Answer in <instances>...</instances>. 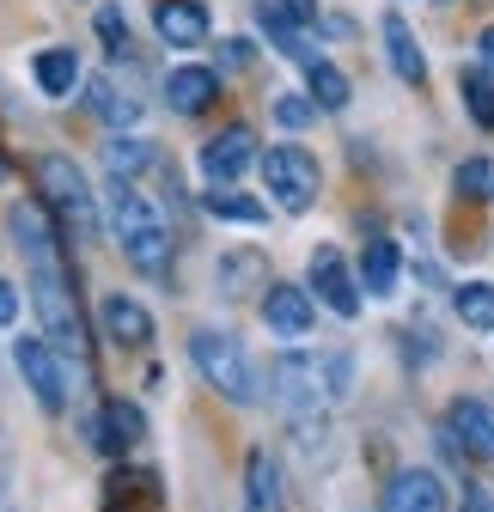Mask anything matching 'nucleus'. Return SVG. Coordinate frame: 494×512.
Here are the masks:
<instances>
[{"label":"nucleus","instance_id":"nucleus-3","mask_svg":"<svg viewBox=\"0 0 494 512\" xmlns=\"http://www.w3.org/2000/svg\"><path fill=\"white\" fill-rule=\"evenodd\" d=\"M348 391V360H324V354H281L275 360V403L305 415V421H318L324 403H336Z\"/></svg>","mask_w":494,"mask_h":512},{"label":"nucleus","instance_id":"nucleus-26","mask_svg":"<svg viewBox=\"0 0 494 512\" xmlns=\"http://www.w3.org/2000/svg\"><path fill=\"white\" fill-rule=\"evenodd\" d=\"M458 86H464V110H470L482 128H494V80H488L482 68H464V80H458Z\"/></svg>","mask_w":494,"mask_h":512},{"label":"nucleus","instance_id":"nucleus-31","mask_svg":"<svg viewBox=\"0 0 494 512\" xmlns=\"http://www.w3.org/2000/svg\"><path fill=\"white\" fill-rule=\"evenodd\" d=\"M275 116H281L287 128H305V122L318 116V104H305V98H281V104H275Z\"/></svg>","mask_w":494,"mask_h":512},{"label":"nucleus","instance_id":"nucleus-21","mask_svg":"<svg viewBox=\"0 0 494 512\" xmlns=\"http://www.w3.org/2000/svg\"><path fill=\"white\" fill-rule=\"evenodd\" d=\"M305 86H312V104L318 110H342L348 104V74L336 68V61H305Z\"/></svg>","mask_w":494,"mask_h":512},{"label":"nucleus","instance_id":"nucleus-12","mask_svg":"<svg viewBox=\"0 0 494 512\" xmlns=\"http://www.w3.org/2000/svg\"><path fill=\"white\" fill-rule=\"evenodd\" d=\"M98 324H104V336H110L116 348H147V342H153V317H147V305H135L129 293H104V299H98Z\"/></svg>","mask_w":494,"mask_h":512},{"label":"nucleus","instance_id":"nucleus-11","mask_svg":"<svg viewBox=\"0 0 494 512\" xmlns=\"http://www.w3.org/2000/svg\"><path fill=\"white\" fill-rule=\"evenodd\" d=\"M385 512H452V500L434 470H397L385 488Z\"/></svg>","mask_w":494,"mask_h":512},{"label":"nucleus","instance_id":"nucleus-32","mask_svg":"<svg viewBox=\"0 0 494 512\" xmlns=\"http://www.w3.org/2000/svg\"><path fill=\"white\" fill-rule=\"evenodd\" d=\"M0 324H19V287L0 281Z\"/></svg>","mask_w":494,"mask_h":512},{"label":"nucleus","instance_id":"nucleus-22","mask_svg":"<svg viewBox=\"0 0 494 512\" xmlns=\"http://www.w3.org/2000/svg\"><path fill=\"white\" fill-rule=\"evenodd\" d=\"M257 19H263V31L281 43V55H293V61H318V49H312V37L299 31V19H287L281 7H263Z\"/></svg>","mask_w":494,"mask_h":512},{"label":"nucleus","instance_id":"nucleus-16","mask_svg":"<svg viewBox=\"0 0 494 512\" xmlns=\"http://www.w3.org/2000/svg\"><path fill=\"white\" fill-rule=\"evenodd\" d=\"M385 49H391V68H397L403 86H427V55H421V43H415L403 13H385Z\"/></svg>","mask_w":494,"mask_h":512},{"label":"nucleus","instance_id":"nucleus-27","mask_svg":"<svg viewBox=\"0 0 494 512\" xmlns=\"http://www.w3.org/2000/svg\"><path fill=\"white\" fill-rule=\"evenodd\" d=\"M147 165H153V147H147V141H135V135H129V141H122V135L110 141V171H116V177H135V171H147Z\"/></svg>","mask_w":494,"mask_h":512},{"label":"nucleus","instance_id":"nucleus-5","mask_svg":"<svg viewBox=\"0 0 494 512\" xmlns=\"http://www.w3.org/2000/svg\"><path fill=\"white\" fill-rule=\"evenodd\" d=\"M37 189L49 196V208L74 226V238H80V244H92V238H98V208H92L86 171H80L68 153H43V159H37Z\"/></svg>","mask_w":494,"mask_h":512},{"label":"nucleus","instance_id":"nucleus-25","mask_svg":"<svg viewBox=\"0 0 494 512\" xmlns=\"http://www.w3.org/2000/svg\"><path fill=\"white\" fill-rule=\"evenodd\" d=\"M208 214H214V220H238V226H263V220H269V208L251 202V196H238V189H214V196H208Z\"/></svg>","mask_w":494,"mask_h":512},{"label":"nucleus","instance_id":"nucleus-30","mask_svg":"<svg viewBox=\"0 0 494 512\" xmlns=\"http://www.w3.org/2000/svg\"><path fill=\"white\" fill-rule=\"evenodd\" d=\"M98 37H104V43L122 55V49H129V19H122L116 7H104V13H98Z\"/></svg>","mask_w":494,"mask_h":512},{"label":"nucleus","instance_id":"nucleus-24","mask_svg":"<svg viewBox=\"0 0 494 512\" xmlns=\"http://www.w3.org/2000/svg\"><path fill=\"white\" fill-rule=\"evenodd\" d=\"M452 305H458V317H464V330H494V287H488V281H464V287L452 293Z\"/></svg>","mask_w":494,"mask_h":512},{"label":"nucleus","instance_id":"nucleus-17","mask_svg":"<svg viewBox=\"0 0 494 512\" xmlns=\"http://www.w3.org/2000/svg\"><path fill=\"white\" fill-rule=\"evenodd\" d=\"M397 275H403V256H397L391 238H373V244L360 250V287H366V299H391Z\"/></svg>","mask_w":494,"mask_h":512},{"label":"nucleus","instance_id":"nucleus-14","mask_svg":"<svg viewBox=\"0 0 494 512\" xmlns=\"http://www.w3.org/2000/svg\"><path fill=\"white\" fill-rule=\"evenodd\" d=\"M446 433L464 445L470 458H494V403L458 397V403H452V415H446Z\"/></svg>","mask_w":494,"mask_h":512},{"label":"nucleus","instance_id":"nucleus-13","mask_svg":"<svg viewBox=\"0 0 494 512\" xmlns=\"http://www.w3.org/2000/svg\"><path fill=\"white\" fill-rule=\"evenodd\" d=\"M153 25H159V37L171 49H202L208 43V7H202V0H159Z\"/></svg>","mask_w":494,"mask_h":512},{"label":"nucleus","instance_id":"nucleus-9","mask_svg":"<svg viewBox=\"0 0 494 512\" xmlns=\"http://www.w3.org/2000/svg\"><path fill=\"white\" fill-rule=\"evenodd\" d=\"M251 159H257V135H251L244 122H232V128H220V135L202 147V177H208L214 189H232V177L251 165Z\"/></svg>","mask_w":494,"mask_h":512},{"label":"nucleus","instance_id":"nucleus-29","mask_svg":"<svg viewBox=\"0 0 494 512\" xmlns=\"http://www.w3.org/2000/svg\"><path fill=\"white\" fill-rule=\"evenodd\" d=\"M92 110L104 116V122H135V98H116V86H92Z\"/></svg>","mask_w":494,"mask_h":512},{"label":"nucleus","instance_id":"nucleus-6","mask_svg":"<svg viewBox=\"0 0 494 512\" xmlns=\"http://www.w3.org/2000/svg\"><path fill=\"white\" fill-rule=\"evenodd\" d=\"M263 177H269V196H275L287 214H305V208L318 202V183H324L318 159L305 153V147H269Z\"/></svg>","mask_w":494,"mask_h":512},{"label":"nucleus","instance_id":"nucleus-35","mask_svg":"<svg viewBox=\"0 0 494 512\" xmlns=\"http://www.w3.org/2000/svg\"><path fill=\"white\" fill-rule=\"evenodd\" d=\"M482 61L494 68V31H482Z\"/></svg>","mask_w":494,"mask_h":512},{"label":"nucleus","instance_id":"nucleus-36","mask_svg":"<svg viewBox=\"0 0 494 512\" xmlns=\"http://www.w3.org/2000/svg\"><path fill=\"white\" fill-rule=\"evenodd\" d=\"M0 183H7V159H0Z\"/></svg>","mask_w":494,"mask_h":512},{"label":"nucleus","instance_id":"nucleus-19","mask_svg":"<svg viewBox=\"0 0 494 512\" xmlns=\"http://www.w3.org/2000/svg\"><path fill=\"white\" fill-rule=\"evenodd\" d=\"M92 433H98L104 452L116 458V452H129V445L147 433V421H141V409H135V403H122V397H116V403H104V415H98V427H92Z\"/></svg>","mask_w":494,"mask_h":512},{"label":"nucleus","instance_id":"nucleus-18","mask_svg":"<svg viewBox=\"0 0 494 512\" xmlns=\"http://www.w3.org/2000/svg\"><path fill=\"white\" fill-rule=\"evenodd\" d=\"M244 512H287L281 506V470H275V458L263 445L244 458Z\"/></svg>","mask_w":494,"mask_h":512},{"label":"nucleus","instance_id":"nucleus-23","mask_svg":"<svg viewBox=\"0 0 494 512\" xmlns=\"http://www.w3.org/2000/svg\"><path fill=\"white\" fill-rule=\"evenodd\" d=\"M220 293H269L263 287V256H251V250H238V256H226L220 263Z\"/></svg>","mask_w":494,"mask_h":512},{"label":"nucleus","instance_id":"nucleus-1","mask_svg":"<svg viewBox=\"0 0 494 512\" xmlns=\"http://www.w3.org/2000/svg\"><path fill=\"white\" fill-rule=\"evenodd\" d=\"M13 238L31 263V305L43 317V336L61 348V354H86V324H80V305H74V281L61 269V232L49 226V214L37 202H19L13 208Z\"/></svg>","mask_w":494,"mask_h":512},{"label":"nucleus","instance_id":"nucleus-33","mask_svg":"<svg viewBox=\"0 0 494 512\" xmlns=\"http://www.w3.org/2000/svg\"><path fill=\"white\" fill-rule=\"evenodd\" d=\"M281 13L305 25V19H318V0H281Z\"/></svg>","mask_w":494,"mask_h":512},{"label":"nucleus","instance_id":"nucleus-7","mask_svg":"<svg viewBox=\"0 0 494 512\" xmlns=\"http://www.w3.org/2000/svg\"><path fill=\"white\" fill-rule=\"evenodd\" d=\"M13 360H19L25 384L37 391V403H43L49 415L68 403V372H61V360H55V342H49V336H25V342H13Z\"/></svg>","mask_w":494,"mask_h":512},{"label":"nucleus","instance_id":"nucleus-2","mask_svg":"<svg viewBox=\"0 0 494 512\" xmlns=\"http://www.w3.org/2000/svg\"><path fill=\"white\" fill-rule=\"evenodd\" d=\"M104 196H110V232H116L122 256H129L141 275H165V269H171V238H165L153 202L135 189V177H116V171H110V189H104Z\"/></svg>","mask_w":494,"mask_h":512},{"label":"nucleus","instance_id":"nucleus-20","mask_svg":"<svg viewBox=\"0 0 494 512\" xmlns=\"http://www.w3.org/2000/svg\"><path fill=\"white\" fill-rule=\"evenodd\" d=\"M31 74H37V86L49 98H74V86H80V55L74 49H43Z\"/></svg>","mask_w":494,"mask_h":512},{"label":"nucleus","instance_id":"nucleus-4","mask_svg":"<svg viewBox=\"0 0 494 512\" xmlns=\"http://www.w3.org/2000/svg\"><path fill=\"white\" fill-rule=\"evenodd\" d=\"M190 354H196V372L214 384L226 403H238V409L257 403V372H251V360H244L238 336H226V330H196V336H190Z\"/></svg>","mask_w":494,"mask_h":512},{"label":"nucleus","instance_id":"nucleus-8","mask_svg":"<svg viewBox=\"0 0 494 512\" xmlns=\"http://www.w3.org/2000/svg\"><path fill=\"white\" fill-rule=\"evenodd\" d=\"M312 293L336 311V317H360V281L348 275V263H342V250H330V244H318L312 250Z\"/></svg>","mask_w":494,"mask_h":512},{"label":"nucleus","instance_id":"nucleus-15","mask_svg":"<svg viewBox=\"0 0 494 512\" xmlns=\"http://www.w3.org/2000/svg\"><path fill=\"white\" fill-rule=\"evenodd\" d=\"M165 98H171L177 116H202V110L220 98V80H214L208 68H171V74H165Z\"/></svg>","mask_w":494,"mask_h":512},{"label":"nucleus","instance_id":"nucleus-34","mask_svg":"<svg viewBox=\"0 0 494 512\" xmlns=\"http://www.w3.org/2000/svg\"><path fill=\"white\" fill-rule=\"evenodd\" d=\"M464 512H494V500H488V494H470V500H464Z\"/></svg>","mask_w":494,"mask_h":512},{"label":"nucleus","instance_id":"nucleus-28","mask_svg":"<svg viewBox=\"0 0 494 512\" xmlns=\"http://www.w3.org/2000/svg\"><path fill=\"white\" fill-rule=\"evenodd\" d=\"M458 196H470V202H488V196H494V165H488V159L458 165Z\"/></svg>","mask_w":494,"mask_h":512},{"label":"nucleus","instance_id":"nucleus-10","mask_svg":"<svg viewBox=\"0 0 494 512\" xmlns=\"http://www.w3.org/2000/svg\"><path fill=\"white\" fill-rule=\"evenodd\" d=\"M263 324L281 336V342H299L305 330L318 324V311H312V293H299V287H287V281H275L269 293H263Z\"/></svg>","mask_w":494,"mask_h":512}]
</instances>
